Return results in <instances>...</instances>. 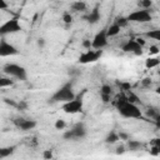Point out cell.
Wrapping results in <instances>:
<instances>
[{
    "label": "cell",
    "mask_w": 160,
    "mask_h": 160,
    "mask_svg": "<svg viewBox=\"0 0 160 160\" xmlns=\"http://www.w3.org/2000/svg\"><path fill=\"white\" fill-rule=\"evenodd\" d=\"M114 104H115V108H116L118 112L122 118H126V119H136V120L144 118L142 111L140 110V108L138 106V104L129 101L125 95H122L121 98L116 99Z\"/></svg>",
    "instance_id": "obj_1"
},
{
    "label": "cell",
    "mask_w": 160,
    "mask_h": 160,
    "mask_svg": "<svg viewBox=\"0 0 160 160\" xmlns=\"http://www.w3.org/2000/svg\"><path fill=\"white\" fill-rule=\"evenodd\" d=\"M75 96L76 95L74 92L72 82L71 81H66L54 91V94L50 96L49 101L50 102H66V101L74 99Z\"/></svg>",
    "instance_id": "obj_2"
},
{
    "label": "cell",
    "mask_w": 160,
    "mask_h": 160,
    "mask_svg": "<svg viewBox=\"0 0 160 160\" xmlns=\"http://www.w3.org/2000/svg\"><path fill=\"white\" fill-rule=\"evenodd\" d=\"M2 71L8 76L14 78V79H18L20 81H24L28 78L26 69L24 66L19 65V64H15V62H8V64H5L4 68H2Z\"/></svg>",
    "instance_id": "obj_3"
},
{
    "label": "cell",
    "mask_w": 160,
    "mask_h": 160,
    "mask_svg": "<svg viewBox=\"0 0 160 160\" xmlns=\"http://www.w3.org/2000/svg\"><path fill=\"white\" fill-rule=\"evenodd\" d=\"M22 30V26L18 18H11L0 25V38H5L6 35H11Z\"/></svg>",
    "instance_id": "obj_4"
},
{
    "label": "cell",
    "mask_w": 160,
    "mask_h": 160,
    "mask_svg": "<svg viewBox=\"0 0 160 160\" xmlns=\"http://www.w3.org/2000/svg\"><path fill=\"white\" fill-rule=\"evenodd\" d=\"M129 22H136V24H145L150 22L152 20V15L150 12V9H138L130 12L126 16Z\"/></svg>",
    "instance_id": "obj_5"
},
{
    "label": "cell",
    "mask_w": 160,
    "mask_h": 160,
    "mask_svg": "<svg viewBox=\"0 0 160 160\" xmlns=\"http://www.w3.org/2000/svg\"><path fill=\"white\" fill-rule=\"evenodd\" d=\"M88 130L85 128V125L82 122H78L75 124L70 130H66L62 135V138L65 140H81L86 136Z\"/></svg>",
    "instance_id": "obj_6"
},
{
    "label": "cell",
    "mask_w": 160,
    "mask_h": 160,
    "mask_svg": "<svg viewBox=\"0 0 160 160\" xmlns=\"http://www.w3.org/2000/svg\"><path fill=\"white\" fill-rule=\"evenodd\" d=\"M102 55V50H99V49H86L80 56H79V62L80 64H90V62H95L98 61Z\"/></svg>",
    "instance_id": "obj_7"
},
{
    "label": "cell",
    "mask_w": 160,
    "mask_h": 160,
    "mask_svg": "<svg viewBox=\"0 0 160 160\" xmlns=\"http://www.w3.org/2000/svg\"><path fill=\"white\" fill-rule=\"evenodd\" d=\"M82 105H84L82 104V98L81 96H75L74 99H71L66 102H62L61 109L66 114H76V112H80L82 110Z\"/></svg>",
    "instance_id": "obj_8"
},
{
    "label": "cell",
    "mask_w": 160,
    "mask_h": 160,
    "mask_svg": "<svg viewBox=\"0 0 160 160\" xmlns=\"http://www.w3.org/2000/svg\"><path fill=\"white\" fill-rule=\"evenodd\" d=\"M108 39H109V36L106 34V28H104L100 31H98L95 34V36L92 38V40H91V48L92 49L102 50L108 45Z\"/></svg>",
    "instance_id": "obj_9"
},
{
    "label": "cell",
    "mask_w": 160,
    "mask_h": 160,
    "mask_svg": "<svg viewBox=\"0 0 160 160\" xmlns=\"http://www.w3.org/2000/svg\"><path fill=\"white\" fill-rule=\"evenodd\" d=\"M19 50L16 49L15 45L9 42L5 38H0V56L1 58H8V56H14L18 55Z\"/></svg>",
    "instance_id": "obj_10"
},
{
    "label": "cell",
    "mask_w": 160,
    "mask_h": 160,
    "mask_svg": "<svg viewBox=\"0 0 160 160\" xmlns=\"http://www.w3.org/2000/svg\"><path fill=\"white\" fill-rule=\"evenodd\" d=\"M121 50L125 52H132L135 55L142 54V46L136 41V39H129L121 44Z\"/></svg>",
    "instance_id": "obj_11"
},
{
    "label": "cell",
    "mask_w": 160,
    "mask_h": 160,
    "mask_svg": "<svg viewBox=\"0 0 160 160\" xmlns=\"http://www.w3.org/2000/svg\"><path fill=\"white\" fill-rule=\"evenodd\" d=\"M12 122L21 131H29V130H32L36 126V121L35 120L26 119V118H16V119L12 120Z\"/></svg>",
    "instance_id": "obj_12"
},
{
    "label": "cell",
    "mask_w": 160,
    "mask_h": 160,
    "mask_svg": "<svg viewBox=\"0 0 160 160\" xmlns=\"http://www.w3.org/2000/svg\"><path fill=\"white\" fill-rule=\"evenodd\" d=\"M101 19V12H100V8L99 5H96L92 10H90L88 12V15L85 16V20L90 24V25H94L96 22H99V20Z\"/></svg>",
    "instance_id": "obj_13"
},
{
    "label": "cell",
    "mask_w": 160,
    "mask_h": 160,
    "mask_svg": "<svg viewBox=\"0 0 160 160\" xmlns=\"http://www.w3.org/2000/svg\"><path fill=\"white\" fill-rule=\"evenodd\" d=\"M111 94H112V89H111L110 85L104 84V85L100 88V96H101V99H102L104 102H109V101H110Z\"/></svg>",
    "instance_id": "obj_14"
},
{
    "label": "cell",
    "mask_w": 160,
    "mask_h": 160,
    "mask_svg": "<svg viewBox=\"0 0 160 160\" xmlns=\"http://www.w3.org/2000/svg\"><path fill=\"white\" fill-rule=\"evenodd\" d=\"M70 9H71L72 12H84V11H86L88 5H86V2L82 1V0H76V1L71 2Z\"/></svg>",
    "instance_id": "obj_15"
},
{
    "label": "cell",
    "mask_w": 160,
    "mask_h": 160,
    "mask_svg": "<svg viewBox=\"0 0 160 160\" xmlns=\"http://www.w3.org/2000/svg\"><path fill=\"white\" fill-rule=\"evenodd\" d=\"M128 150L130 151H138V150H141L144 148V144L139 140H131V139H128L126 140V146H125Z\"/></svg>",
    "instance_id": "obj_16"
},
{
    "label": "cell",
    "mask_w": 160,
    "mask_h": 160,
    "mask_svg": "<svg viewBox=\"0 0 160 160\" xmlns=\"http://www.w3.org/2000/svg\"><path fill=\"white\" fill-rule=\"evenodd\" d=\"M120 30H121V28L116 22H112L109 28H106V34H108L109 38H114V36L120 34Z\"/></svg>",
    "instance_id": "obj_17"
},
{
    "label": "cell",
    "mask_w": 160,
    "mask_h": 160,
    "mask_svg": "<svg viewBox=\"0 0 160 160\" xmlns=\"http://www.w3.org/2000/svg\"><path fill=\"white\" fill-rule=\"evenodd\" d=\"M120 139H119V134H118V131H110L108 135H106V138H105V142L106 144H115V142H118Z\"/></svg>",
    "instance_id": "obj_18"
},
{
    "label": "cell",
    "mask_w": 160,
    "mask_h": 160,
    "mask_svg": "<svg viewBox=\"0 0 160 160\" xmlns=\"http://www.w3.org/2000/svg\"><path fill=\"white\" fill-rule=\"evenodd\" d=\"M14 151H15V146H4V148H0V159L8 158V156L12 155Z\"/></svg>",
    "instance_id": "obj_19"
},
{
    "label": "cell",
    "mask_w": 160,
    "mask_h": 160,
    "mask_svg": "<svg viewBox=\"0 0 160 160\" xmlns=\"http://www.w3.org/2000/svg\"><path fill=\"white\" fill-rule=\"evenodd\" d=\"M159 64H160V60H159L158 58H148V59L145 60V66H146V69H154V68L159 66Z\"/></svg>",
    "instance_id": "obj_20"
},
{
    "label": "cell",
    "mask_w": 160,
    "mask_h": 160,
    "mask_svg": "<svg viewBox=\"0 0 160 160\" xmlns=\"http://www.w3.org/2000/svg\"><path fill=\"white\" fill-rule=\"evenodd\" d=\"M145 36H146V38H149V39H151V40L159 41V39H160V30H159V29L150 30V31H148V32L145 34Z\"/></svg>",
    "instance_id": "obj_21"
},
{
    "label": "cell",
    "mask_w": 160,
    "mask_h": 160,
    "mask_svg": "<svg viewBox=\"0 0 160 160\" xmlns=\"http://www.w3.org/2000/svg\"><path fill=\"white\" fill-rule=\"evenodd\" d=\"M138 5L140 9H150L152 5V0H139Z\"/></svg>",
    "instance_id": "obj_22"
},
{
    "label": "cell",
    "mask_w": 160,
    "mask_h": 160,
    "mask_svg": "<svg viewBox=\"0 0 160 160\" xmlns=\"http://www.w3.org/2000/svg\"><path fill=\"white\" fill-rule=\"evenodd\" d=\"M12 84H14V81L10 78H2L0 75V88H6V86H10Z\"/></svg>",
    "instance_id": "obj_23"
},
{
    "label": "cell",
    "mask_w": 160,
    "mask_h": 160,
    "mask_svg": "<svg viewBox=\"0 0 160 160\" xmlns=\"http://www.w3.org/2000/svg\"><path fill=\"white\" fill-rule=\"evenodd\" d=\"M114 22H116V24H118V25H119L121 29H122V28H125V26L129 24L128 19H126V18H124V16H119V18H118V19H116Z\"/></svg>",
    "instance_id": "obj_24"
},
{
    "label": "cell",
    "mask_w": 160,
    "mask_h": 160,
    "mask_svg": "<svg viewBox=\"0 0 160 160\" xmlns=\"http://www.w3.org/2000/svg\"><path fill=\"white\" fill-rule=\"evenodd\" d=\"M62 21H64L66 25H69V24L72 22V15L70 14V11H65V12L62 14Z\"/></svg>",
    "instance_id": "obj_25"
},
{
    "label": "cell",
    "mask_w": 160,
    "mask_h": 160,
    "mask_svg": "<svg viewBox=\"0 0 160 160\" xmlns=\"http://www.w3.org/2000/svg\"><path fill=\"white\" fill-rule=\"evenodd\" d=\"M55 129L56 130H64L65 128H66V122H65V120H62V119H58L56 121H55Z\"/></svg>",
    "instance_id": "obj_26"
},
{
    "label": "cell",
    "mask_w": 160,
    "mask_h": 160,
    "mask_svg": "<svg viewBox=\"0 0 160 160\" xmlns=\"http://www.w3.org/2000/svg\"><path fill=\"white\" fill-rule=\"evenodd\" d=\"M16 109H19V110H26V109H28V101H25V100H20V101H18Z\"/></svg>",
    "instance_id": "obj_27"
},
{
    "label": "cell",
    "mask_w": 160,
    "mask_h": 160,
    "mask_svg": "<svg viewBox=\"0 0 160 160\" xmlns=\"http://www.w3.org/2000/svg\"><path fill=\"white\" fill-rule=\"evenodd\" d=\"M4 102L8 104V105H10V106H12V108H16V105H18V101H15L14 99H9V98H5L4 99Z\"/></svg>",
    "instance_id": "obj_28"
},
{
    "label": "cell",
    "mask_w": 160,
    "mask_h": 160,
    "mask_svg": "<svg viewBox=\"0 0 160 160\" xmlns=\"http://www.w3.org/2000/svg\"><path fill=\"white\" fill-rule=\"evenodd\" d=\"M118 134H119V139H120V140H125V141H126L128 139H130L129 135H128L126 132H124V131H120V132H118Z\"/></svg>",
    "instance_id": "obj_29"
},
{
    "label": "cell",
    "mask_w": 160,
    "mask_h": 160,
    "mask_svg": "<svg viewBox=\"0 0 160 160\" xmlns=\"http://www.w3.org/2000/svg\"><path fill=\"white\" fill-rule=\"evenodd\" d=\"M9 8V4L6 0H0V10H6Z\"/></svg>",
    "instance_id": "obj_30"
},
{
    "label": "cell",
    "mask_w": 160,
    "mask_h": 160,
    "mask_svg": "<svg viewBox=\"0 0 160 160\" xmlns=\"http://www.w3.org/2000/svg\"><path fill=\"white\" fill-rule=\"evenodd\" d=\"M42 156H44V159H51V158H52L51 150H45V151L42 152Z\"/></svg>",
    "instance_id": "obj_31"
},
{
    "label": "cell",
    "mask_w": 160,
    "mask_h": 160,
    "mask_svg": "<svg viewBox=\"0 0 160 160\" xmlns=\"http://www.w3.org/2000/svg\"><path fill=\"white\" fill-rule=\"evenodd\" d=\"M149 50H150V54H158L159 52V46L158 45H151Z\"/></svg>",
    "instance_id": "obj_32"
},
{
    "label": "cell",
    "mask_w": 160,
    "mask_h": 160,
    "mask_svg": "<svg viewBox=\"0 0 160 160\" xmlns=\"http://www.w3.org/2000/svg\"><path fill=\"white\" fill-rule=\"evenodd\" d=\"M82 46H84L85 49H90V48H91V40L85 39V40L82 41Z\"/></svg>",
    "instance_id": "obj_33"
},
{
    "label": "cell",
    "mask_w": 160,
    "mask_h": 160,
    "mask_svg": "<svg viewBox=\"0 0 160 160\" xmlns=\"http://www.w3.org/2000/svg\"><path fill=\"white\" fill-rule=\"evenodd\" d=\"M125 145H120V146H118L116 148V154H122L124 151H125Z\"/></svg>",
    "instance_id": "obj_34"
},
{
    "label": "cell",
    "mask_w": 160,
    "mask_h": 160,
    "mask_svg": "<svg viewBox=\"0 0 160 160\" xmlns=\"http://www.w3.org/2000/svg\"><path fill=\"white\" fill-rule=\"evenodd\" d=\"M150 85H151V80H150V79H144V80H142V86L149 88Z\"/></svg>",
    "instance_id": "obj_35"
},
{
    "label": "cell",
    "mask_w": 160,
    "mask_h": 160,
    "mask_svg": "<svg viewBox=\"0 0 160 160\" xmlns=\"http://www.w3.org/2000/svg\"><path fill=\"white\" fill-rule=\"evenodd\" d=\"M44 44H45V40H44L42 38H40V39H38V45H39L40 48H42V46H44Z\"/></svg>",
    "instance_id": "obj_36"
}]
</instances>
